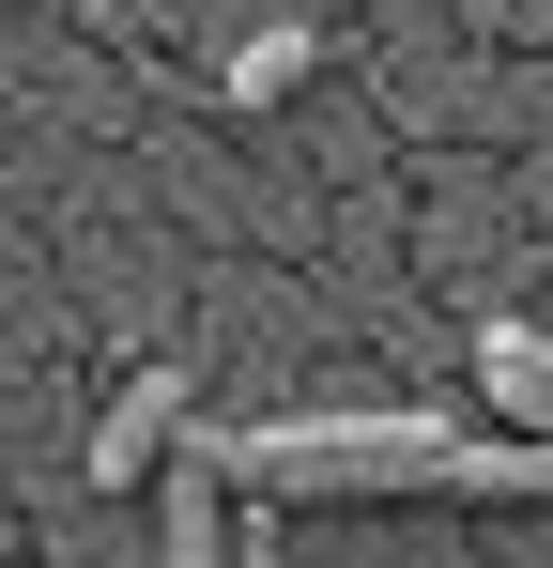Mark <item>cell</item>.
Returning <instances> with one entry per match:
<instances>
[{"mask_svg": "<svg viewBox=\"0 0 553 568\" xmlns=\"http://www.w3.org/2000/svg\"><path fill=\"white\" fill-rule=\"evenodd\" d=\"M446 446V415H247V430H200L184 462H215L231 491H431Z\"/></svg>", "mask_w": 553, "mask_h": 568, "instance_id": "6da1fadb", "label": "cell"}, {"mask_svg": "<svg viewBox=\"0 0 553 568\" xmlns=\"http://www.w3.org/2000/svg\"><path fill=\"white\" fill-rule=\"evenodd\" d=\"M170 430H184V369H139V384H123V399H108V415H92V446H78V476H92V491H139Z\"/></svg>", "mask_w": 553, "mask_h": 568, "instance_id": "7a4b0ae2", "label": "cell"}, {"mask_svg": "<svg viewBox=\"0 0 553 568\" xmlns=\"http://www.w3.org/2000/svg\"><path fill=\"white\" fill-rule=\"evenodd\" d=\"M154 568H231V538H215V462H170V507H154Z\"/></svg>", "mask_w": 553, "mask_h": 568, "instance_id": "3957f363", "label": "cell"}, {"mask_svg": "<svg viewBox=\"0 0 553 568\" xmlns=\"http://www.w3.org/2000/svg\"><path fill=\"white\" fill-rule=\"evenodd\" d=\"M308 62H323V31L292 16V31H247V62H231L215 93H231V108H276V93H308Z\"/></svg>", "mask_w": 553, "mask_h": 568, "instance_id": "277c9868", "label": "cell"}, {"mask_svg": "<svg viewBox=\"0 0 553 568\" xmlns=\"http://www.w3.org/2000/svg\"><path fill=\"white\" fill-rule=\"evenodd\" d=\"M476 384H492L507 415H553V338H523V323H476Z\"/></svg>", "mask_w": 553, "mask_h": 568, "instance_id": "5b68a950", "label": "cell"}]
</instances>
